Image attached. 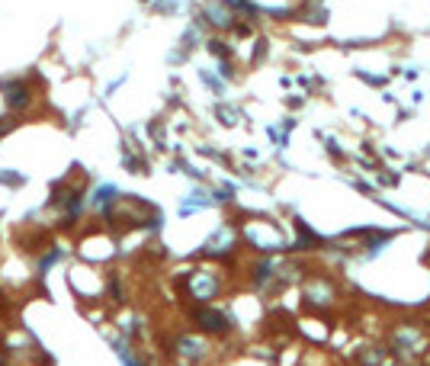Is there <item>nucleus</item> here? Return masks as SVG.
Listing matches in <instances>:
<instances>
[{"instance_id":"f257e3e1","label":"nucleus","mask_w":430,"mask_h":366,"mask_svg":"<svg viewBox=\"0 0 430 366\" xmlns=\"http://www.w3.org/2000/svg\"><path fill=\"white\" fill-rule=\"evenodd\" d=\"M0 97H3V106H7V116L23 119L33 106H39L42 83L35 81V74L3 77V81H0Z\"/></svg>"},{"instance_id":"423d86ee","label":"nucleus","mask_w":430,"mask_h":366,"mask_svg":"<svg viewBox=\"0 0 430 366\" xmlns=\"http://www.w3.org/2000/svg\"><path fill=\"white\" fill-rule=\"evenodd\" d=\"M0 312H3V286H0Z\"/></svg>"},{"instance_id":"7ed1b4c3","label":"nucleus","mask_w":430,"mask_h":366,"mask_svg":"<svg viewBox=\"0 0 430 366\" xmlns=\"http://www.w3.org/2000/svg\"><path fill=\"white\" fill-rule=\"evenodd\" d=\"M193 318H196V325L202 328V331H209V334H225L228 331V318H225L218 308H196Z\"/></svg>"},{"instance_id":"20e7f679","label":"nucleus","mask_w":430,"mask_h":366,"mask_svg":"<svg viewBox=\"0 0 430 366\" xmlns=\"http://www.w3.org/2000/svg\"><path fill=\"white\" fill-rule=\"evenodd\" d=\"M26 177L17 174V170H0V186H10V190H17V186H23Z\"/></svg>"},{"instance_id":"39448f33","label":"nucleus","mask_w":430,"mask_h":366,"mask_svg":"<svg viewBox=\"0 0 430 366\" xmlns=\"http://www.w3.org/2000/svg\"><path fill=\"white\" fill-rule=\"evenodd\" d=\"M7 360H10V357H7V350H0V366H10Z\"/></svg>"},{"instance_id":"f03ea898","label":"nucleus","mask_w":430,"mask_h":366,"mask_svg":"<svg viewBox=\"0 0 430 366\" xmlns=\"http://www.w3.org/2000/svg\"><path fill=\"white\" fill-rule=\"evenodd\" d=\"M186 292H190L193 299H212L215 292H218V280H215L212 273H202V270H196V273L186 276Z\"/></svg>"}]
</instances>
